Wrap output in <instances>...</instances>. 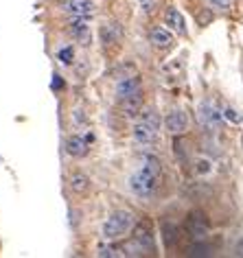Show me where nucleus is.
<instances>
[{
    "instance_id": "24",
    "label": "nucleus",
    "mask_w": 243,
    "mask_h": 258,
    "mask_svg": "<svg viewBox=\"0 0 243 258\" xmlns=\"http://www.w3.org/2000/svg\"><path fill=\"white\" fill-rule=\"evenodd\" d=\"M138 5H140V9H143L145 14H151V11L156 9L158 0H138Z\"/></svg>"
},
{
    "instance_id": "17",
    "label": "nucleus",
    "mask_w": 243,
    "mask_h": 258,
    "mask_svg": "<svg viewBox=\"0 0 243 258\" xmlns=\"http://www.w3.org/2000/svg\"><path fill=\"white\" fill-rule=\"evenodd\" d=\"M70 188L75 192H86L90 188V179H88V175H84V173H75V175L70 177Z\"/></svg>"
},
{
    "instance_id": "7",
    "label": "nucleus",
    "mask_w": 243,
    "mask_h": 258,
    "mask_svg": "<svg viewBox=\"0 0 243 258\" xmlns=\"http://www.w3.org/2000/svg\"><path fill=\"white\" fill-rule=\"evenodd\" d=\"M59 9L68 16H92L94 3L92 0H59Z\"/></svg>"
},
{
    "instance_id": "12",
    "label": "nucleus",
    "mask_w": 243,
    "mask_h": 258,
    "mask_svg": "<svg viewBox=\"0 0 243 258\" xmlns=\"http://www.w3.org/2000/svg\"><path fill=\"white\" fill-rule=\"evenodd\" d=\"M164 20H167L169 29H171V31H175L177 35H184V33H187V20H184V16H182L175 7H171V9L167 11Z\"/></svg>"
},
{
    "instance_id": "10",
    "label": "nucleus",
    "mask_w": 243,
    "mask_h": 258,
    "mask_svg": "<svg viewBox=\"0 0 243 258\" xmlns=\"http://www.w3.org/2000/svg\"><path fill=\"white\" fill-rule=\"evenodd\" d=\"M70 35L75 37V40L84 42V44H90V24H88V16H75V20L70 22Z\"/></svg>"
},
{
    "instance_id": "11",
    "label": "nucleus",
    "mask_w": 243,
    "mask_h": 258,
    "mask_svg": "<svg viewBox=\"0 0 243 258\" xmlns=\"http://www.w3.org/2000/svg\"><path fill=\"white\" fill-rule=\"evenodd\" d=\"M92 143V136H70L68 143H66V151L70 153L73 158H81L88 153V145Z\"/></svg>"
},
{
    "instance_id": "6",
    "label": "nucleus",
    "mask_w": 243,
    "mask_h": 258,
    "mask_svg": "<svg viewBox=\"0 0 243 258\" xmlns=\"http://www.w3.org/2000/svg\"><path fill=\"white\" fill-rule=\"evenodd\" d=\"M197 118H200V125L206 127V129H219L221 127V120H223V114L217 109L213 103H202L197 107Z\"/></svg>"
},
{
    "instance_id": "1",
    "label": "nucleus",
    "mask_w": 243,
    "mask_h": 258,
    "mask_svg": "<svg viewBox=\"0 0 243 258\" xmlns=\"http://www.w3.org/2000/svg\"><path fill=\"white\" fill-rule=\"evenodd\" d=\"M160 179H162L160 160L153 158V156H145L143 164L138 166V171L130 177V190L140 199H149L158 192Z\"/></svg>"
},
{
    "instance_id": "21",
    "label": "nucleus",
    "mask_w": 243,
    "mask_h": 258,
    "mask_svg": "<svg viewBox=\"0 0 243 258\" xmlns=\"http://www.w3.org/2000/svg\"><path fill=\"white\" fill-rule=\"evenodd\" d=\"M221 114H223V118H226L228 122H232V125H241V122H243V116L236 112L234 107H230V105H228V107H223V112H221Z\"/></svg>"
},
{
    "instance_id": "2",
    "label": "nucleus",
    "mask_w": 243,
    "mask_h": 258,
    "mask_svg": "<svg viewBox=\"0 0 243 258\" xmlns=\"http://www.w3.org/2000/svg\"><path fill=\"white\" fill-rule=\"evenodd\" d=\"M158 132H160V116L156 109H145V112L138 114V120L134 125V143L140 145V147H147V145H153L158 138Z\"/></svg>"
},
{
    "instance_id": "13",
    "label": "nucleus",
    "mask_w": 243,
    "mask_h": 258,
    "mask_svg": "<svg viewBox=\"0 0 243 258\" xmlns=\"http://www.w3.org/2000/svg\"><path fill=\"white\" fill-rule=\"evenodd\" d=\"M149 42L153 44L156 48H169L171 44H173V37H171V33L167 29H151V33H149Z\"/></svg>"
},
{
    "instance_id": "22",
    "label": "nucleus",
    "mask_w": 243,
    "mask_h": 258,
    "mask_svg": "<svg viewBox=\"0 0 243 258\" xmlns=\"http://www.w3.org/2000/svg\"><path fill=\"white\" fill-rule=\"evenodd\" d=\"M210 171H213V162H210L208 158H200L195 162V173L197 175H208Z\"/></svg>"
},
{
    "instance_id": "18",
    "label": "nucleus",
    "mask_w": 243,
    "mask_h": 258,
    "mask_svg": "<svg viewBox=\"0 0 243 258\" xmlns=\"http://www.w3.org/2000/svg\"><path fill=\"white\" fill-rule=\"evenodd\" d=\"M99 256L105 258H114V256H125V245H99Z\"/></svg>"
},
{
    "instance_id": "4",
    "label": "nucleus",
    "mask_w": 243,
    "mask_h": 258,
    "mask_svg": "<svg viewBox=\"0 0 243 258\" xmlns=\"http://www.w3.org/2000/svg\"><path fill=\"white\" fill-rule=\"evenodd\" d=\"M134 225V215L130 210H116L107 217V221L103 225V236L107 241H116V238H123L127 232L132 230Z\"/></svg>"
},
{
    "instance_id": "3",
    "label": "nucleus",
    "mask_w": 243,
    "mask_h": 258,
    "mask_svg": "<svg viewBox=\"0 0 243 258\" xmlns=\"http://www.w3.org/2000/svg\"><path fill=\"white\" fill-rule=\"evenodd\" d=\"M156 251V241H153V230L149 223H138L134 230L130 243H125V256H147Z\"/></svg>"
},
{
    "instance_id": "19",
    "label": "nucleus",
    "mask_w": 243,
    "mask_h": 258,
    "mask_svg": "<svg viewBox=\"0 0 243 258\" xmlns=\"http://www.w3.org/2000/svg\"><path fill=\"white\" fill-rule=\"evenodd\" d=\"M213 254V247L204 241H195L191 247L187 249V256H210Z\"/></svg>"
},
{
    "instance_id": "20",
    "label": "nucleus",
    "mask_w": 243,
    "mask_h": 258,
    "mask_svg": "<svg viewBox=\"0 0 243 258\" xmlns=\"http://www.w3.org/2000/svg\"><path fill=\"white\" fill-rule=\"evenodd\" d=\"M57 59H59V63H64V66H70V63L75 61V48L73 46L59 48V53H57Z\"/></svg>"
},
{
    "instance_id": "14",
    "label": "nucleus",
    "mask_w": 243,
    "mask_h": 258,
    "mask_svg": "<svg viewBox=\"0 0 243 258\" xmlns=\"http://www.w3.org/2000/svg\"><path fill=\"white\" fill-rule=\"evenodd\" d=\"M118 40H120V27L116 22H110V24L101 27V42H103L105 46H112V44H116Z\"/></svg>"
},
{
    "instance_id": "23",
    "label": "nucleus",
    "mask_w": 243,
    "mask_h": 258,
    "mask_svg": "<svg viewBox=\"0 0 243 258\" xmlns=\"http://www.w3.org/2000/svg\"><path fill=\"white\" fill-rule=\"evenodd\" d=\"M206 3H208V7H213V9L228 11V9L234 5V0H206Z\"/></svg>"
},
{
    "instance_id": "9",
    "label": "nucleus",
    "mask_w": 243,
    "mask_h": 258,
    "mask_svg": "<svg viewBox=\"0 0 243 258\" xmlns=\"http://www.w3.org/2000/svg\"><path fill=\"white\" fill-rule=\"evenodd\" d=\"M164 127L171 134H184L189 129V114L184 109H173L169 112V116L164 118Z\"/></svg>"
},
{
    "instance_id": "5",
    "label": "nucleus",
    "mask_w": 243,
    "mask_h": 258,
    "mask_svg": "<svg viewBox=\"0 0 243 258\" xmlns=\"http://www.w3.org/2000/svg\"><path fill=\"white\" fill-rule=\"evenodd\" d=\"M184 228H187V234L193 238V241H204V238L208 236V230H210V223L204 212H191L187 217V223H184Z\"/></svg>"
},
{
    "instance_id": "25",
    "label": "nucleus",
    "mask_w": 243,
    "mask_h": 258,
    "mask_svg": "<svg viewBox=\"0 0 243 258\" xmlns=\"http://www.w3.org/2000/svg\"><path fill=\"white\" fill-rule=\"evenodd\" d=\"M234 254L243 258V238H241V241H239V243H236V245H234Z\"/></svg>"
},
{
    "instance_id": "15",
    "label": "nucleus",
    "mask_w": 243,
    "mask_h": 258,
    "mask_svg": "<svg viewBox=\"0 0 243 258\" xmlns=\"http://www.w3.org/2000/svg\"><path fill=\"white\" fill-rule=\"evenodd\" d=\"M120 105H123V112L127 116H138L140 114V109H143V92H138V94H134L130 96V99H125V101H120Z\"/></svg>"
},
{
    "instance_id": "8",
    "label": "nucleus",
    "mask_w": 243,
    "mask_h": 258,
    "mask_svg": "<svg viewBox=\"0 0 243 258\" xmlns=\"http://www.w3.org/2000/svg\"><path fill=\"white\" fill-rule=\"evenodd\" d=\"M140 86H143V83H140V77H136V75L123 77V79L116 83V99L118 101H125V99H130V96H134V94L143 92Z\"/></svg>"
},
{
    "instance_id": "16",
    "label": "nucleus",
    "mask_w": 243,
    "mask_h": 258,
    "mask_svg": "<svg viewBox=\"0 0 243 258\" xmlns=\"http://www.w3.org/2000/svg\"><path fill=\"white\" fill-rule=\"evenodd\" d=\"M162 238H164V245H167V247H173L177 243V225L167 221V219L162 221Z\"/></svg>"
}]
</instances>
